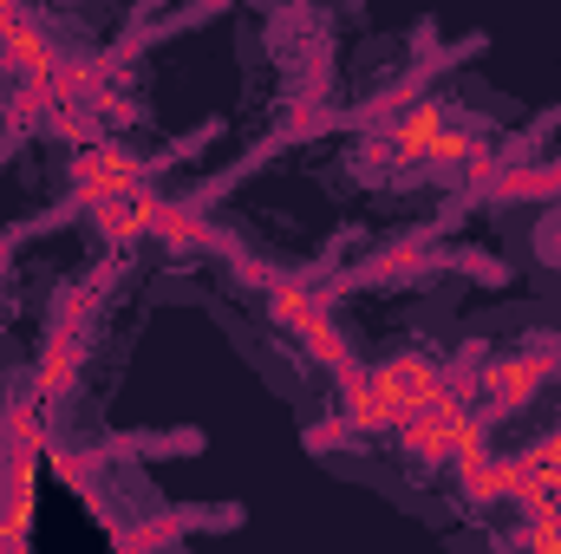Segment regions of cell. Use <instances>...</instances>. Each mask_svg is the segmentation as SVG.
Masks as SVG:
<instances>
[{
  "instance_id": "cell-4",
  "label": "cell",
  "mask_w": 561,
  "mask_h": 554,
  "mask_svg": "<svg viewBox=\"0 0 561 554\" xmlns=\"http://www.w3.org/2000/svg\"><path fill=\"white\" fill-rule=\"evenodd\" d=\"M556 372H561V346H542V339L516 346V353H496V359H483L470 405L483 417H503V412H516V405H529Z\"/></svg>"
},
{
  "instance_id": "cell-1",
  "label": "cell",
  "mask_w": 561,
  "mask_h": 554,
  "mask_svg": "<svg viewBox=\"0 0 561 554\" xmlns=\"http://www.w3.org/2000/svg\"><path fill=\"white\" fill-rule=\"evenodd\" d=\"M72 189H79V203H85L112 235H138L144 222H163L157 196L144 189V170L125 150H105V143H99V150H79Z\"/></svg>"
},
{
  "instance_id": "cell-7",
  "label": "cell",
  "mask_w": 561,
  "mask_h": 554,
  "mask_svg": "<svg viewBox=\"0 0 561 554\" xmlns=\"http://www.w3.org/2000/svg\"><path fill=\"white\" fill-rule=\"evenodd\" d=\"M0 53H7V59H13V66H20L26 79H33V85H39V79L53 72V46H46V39H39L33 26H26L20 0H0Z\"/></svg>"
},
{
  "instance_id": "cell-3",
  "label": "cell",
  "mask_w": 561,
  "mask_h": 554,
  "mask_svg": "<svg viewBox=\"0 0 561 554\" xmlns=\"http://www.w3.org/2000/svg\"><path fill=\"white\" fill-rule=\"evenodd\" d=\"M399 443H405V457L412 463H470L477 450H483V412L470 405V399H450V392H437L424 412H412L399 424Z\"/></svg>"
},
{
  "instance_id": "cell-6",
  "label": "cell",
  "mask_w": 561,
  "mask_h": 554,
  "mask_svg": "<svg viewBox=\"0 0 561 554\" xmlns=\"http://www.w3.org/2000/svg\"><path fill=\"white\" fill-rule=\"evenodd\" d=\"M275 320L313 353V359H340V333L327 326V313H320L300 287H275Z\"/></svg>"
},
{
  "instance_id": "cell-2",
  "label": "cell",
  "mask_w": 561,
  "mask_h": 554,
  "mask_svg": "<svg viewBox=\"0 0 561 554\" xmlns=\"http://www.w3.org/2000/svg\"><path fill=\"white\" fill-rule=\"evenodd\" d=\"M444 392V366L431 359V353H392L386 366H373L359 385H353V399H346V417L359 424V430H399L412 412H424L431 399Z\"/></svg>"
},
{
  "instance_id": "cell-5",
  "label": "cell",
  "mask_w": 561,
  "mask_h": 554,
  "mask_svg": "<svg viewBox=\"0 0 561 554\" xmlns=\"http://www.w3.org/2000/svg\"><path fill=\"white\" fill-rule=\"evenodd\" d=\"M470 150H477V131H457L437 99L412 105V112L386 131V157H392V163H457V157H470Z\"/></svg>"
}]
</instances>
